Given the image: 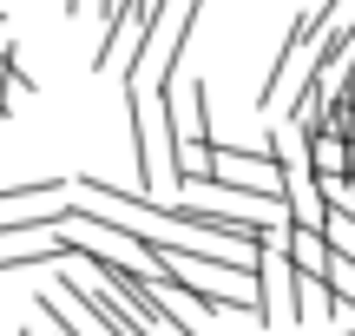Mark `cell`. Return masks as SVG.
<instances>
[{"mask_svg": "<svg viewBox=\"0 0 355 336\" xmlns=\"http://www.w3.org/2000/svg\"><path fill=\"white\" fill-rule=\"evenodd\" d=\"M13 60H20V47H13V53H0V106H7V79H13Z\"/></svg>", "mask_w": 355, "mask_h": 336, "instance_id": "ba28073f", "label": "cell"}, {"mask_svg": "<svg viewBox=\"0 0 355 336\" xmlns=\"http://www.w3.org/2000/svg\"><path fill=\"white\" fill-rule=\"evenodd\" d=\"M0 336H26V330H0Z\"/></svg>", "mask_w": 355, "mask_h": 336, "instance_id": "8fae6325", "label": "cell"}, {"mask_svg": "<svg viewBox=\"0 0 355 336\" xmlns=\"http://www.w3.org/2000/svg\"><path fill=\"white\" fill-rule=\"evenodd\" d=\"M33 303H40V317H53V330H60V336H105V330H99V317H92L66 284H60V290L40 284V297H33Z\"/></svg>", "mask_w": 355, "mask_h": 336, "instance_id": "277c9868", "label": "cell"}, {"mask_svg": "<svg viewBox=\"0 0 355 336\" xmlns=\"http://www.w3.org/2000/svg\"><path fill=\"white\" fill-rule=\"evenodd\" d=\"M125 106H132V145H139V185L132 192L152 198L178 178L171 171V119H165V99H158L152 86H125Z\"/></svg>", "mask_w": 355, "mask_h": 336, "instance_id": "6da1fadb", "label": "cell"}, {"mask_svg": "<svg viewBox=\"0 0 355 336\" xmlns=\"http://www.w3.org/2000/svg\"><path fill=\"white\" fill-rule=\"evenodd\" d=\"M316 13H296L290 20V33H283V53H277V66H270V79H263V92H257V106H283L296 92L303 99V86H309V73H316Z\"/></svg>", "mask_w": 355, "mask_h": 336, "instance_id": "7a4b0ae2", "label": "cell"}, {"mask_svg": "<svg viewBox=\"0 0 355 336\" xmlns=\"http://www.w3.org/2000/svg\"><path fill=\"white\" fill-rule=\"evenodd\" d=\"M0 126H7V106H0Z\"/></svg>", "mask_w": 355, "mask_h": 336, "instance_id": "7c38bea8", "label": "cell"}, {"mask_svg": "<svg viewBox=\"0 0 355 336\" xmlns=\"http://www.w3.org/2000/svg\"><path fill=\"white\" fill-rule=\"evenodd\" d=\"M336 336H355V324H343V330H336Z\"/></svg>", "mask_w": 355, "mask_h": 336, "instance_id": "30bf717a", "label": "cell"}, {"mask_svg": "<svg viewBox=\"0 0 355 336\" xmlns=\"http://www.w3.org/2000/svg\"><path fill=\"white\" fill-rule=\"evenodd\" d=\"M290 264L303 277H329L336 271V251H329V237H322V231H290Z\"/></svg>", "mask_w": 355, "mask_h": 336, "instance_id": "52a82bcc", "label": "cell"}, {"mask_svg": "<svg viewBox=\"0 0 355 336\" xmlns=\"http://www.w3.org/2000/svg\"><path fill=\"white\" fill-rule=\"evenodd\" d=\"M66 13H73V20H79V13H86V0H66Z\"/></svg>", "mask_w": 355, "mask_h": 336, "instance_id": "9c48e42d", "label": "cell"}, {"mask_svg": "<svg viewBox=\"0 0 355 336\" xmlns=\"http://www.w3.org/2000/svg\"><path fill=\"white\" fill-rule=\"evenodd\" d=\"M355 40V0H322V13H316V53L329 60V53H343Z\"/></svg>", "mask_w": 355, "mask_h": 336, "instance_id": "5b68a950", "label": "cell"}, {"mask_svg": "<svg viewBox=\"0 0 355 336\" xmlns=\"http://www.w3.org/2000/svg\"><path fill=\"white\" fill-rule=\"evenodd\" d=\"M0 211H7L0 224L40 218V211H66V178H7L0 185Z\"/></svg>", "mask_w": 355, "mask_h": 336, "instance_id": "3957f363", "label": "cell"}, {"mask_svg": "<svg viewBox=\"0 0 355 336\" xmlns=\"http://www.w3.org/2000/svg\"><path fill=\"white\" fill-rule=\"evenodd\" d=\"M309 171H316V185H336L349 178V139H336V132H309Z\"/></svg>", "mask_w": 355, "mask_h": 336, "instance_id": "8992f818", "label": "cell"}]
</instances>
